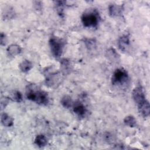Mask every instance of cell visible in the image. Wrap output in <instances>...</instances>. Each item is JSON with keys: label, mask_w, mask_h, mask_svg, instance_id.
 Wrapping results in <instances>:
<instances>
[{"label": "cell", "mask_w": 150, "mask_h": 150, "mask_svg": "<svg viewBox=\"0 0 150 150\" xmlns=\"http://www.w3.org/2000/svg\"><path fill=\"white\" fill-rule=\"evenodd\" d=\"M26 97L28 100L40 105H45L49 103L47 93L41 90H29L26 93Z\"/></svg>", "instance_id": "1"}, {"label": "cell", "mask_w": 150, "mask_h": 150, "mask_svg": "<svg viewBox=\"0 0 150 150\" xmlns=\"http://www.w3.org/2000/svg\"><path fill=\"white\" fill-rule=\"evenodd\" d=\"M52 54L55 57H59L62 53L64 47V42L62 39L57 37H52L49 42Z\"/></svg>", "instance_id": "2"}, {"label": "cell", "mask_w": 150, "mask_h": 150, "mask_svg": "<svg viewBox=\"0 0 150 150\" xmlns=\"http://www.w3.org/2000/svg\"><path fill=\"white\" fill-rule=\"evenodd\" d=\"M81 22L87 28H94L98 23V13L94 12L84 13L81 16Z\"/></svg>", "instance_id": "3"}, {"label": "cell", "mask_w": 150, "mask_h": 150, "mask_svg": "<svg viewBox=\"0 0 150 150\" xmlns=\"http://www.w3.org/2000/svg\"><path fill=\"white\" fill-rule=\"evenodd\" d=\"M128 78V73L125 70L122 68L117 69L112 74L111 79L112 84L114 85L122 84L127 81Z\"/></svg>", "instance_id": "4"}, {"label": "cell", "mask_w": 150, "mask_h": 150, "mask_svg": "<svg viewBox=\"0 0 150 150\" xmlns=\"http://www.w3.org/2000/svg\"><path fill=\"white\" fill-rule=\"evenodd\" d=\"M132 97L137 105L142 103L146 100L145 96L144 93L143 89L140 86L136 87L132 90Z\"/></svg>", "instance_id": "5"}, {"label": "cell", "mask_w": 150, "mask_h": 150, "mask_svg": "<svg viewBox=\"0 0 150 150\" xmlns=\"http://www.w3.org/2000/svg\"><path fill=\"white\" fill-rule=\"evenodd\" d=\"M129 38L128 35H123L121 36L118 40V46L120 50L125 52L129 46Z\"/></svg>", "instance_id": "6"}, {"label": "cell", "mask_w": 150, "mask_h": 150, "mask_svg": "<svg viewBox=\"0 0 150 150\" xmlns=\"http://www.w3.org/2000/svg\"><path fill=\"white\" fill-rule=\"evenodd\" d=\"M73 110L74 112L79 117H83L86 112V108L85 106L80 101L73 103Z\"/></svg>", "instance_id": "7"}, {"label": "cell", "mask_w": 150, "mask_h": 150, "mask_svg": "<svg viewBox=\"0 0 150 150\" xmlns=\"http://www.w3.org/2000/svg\"><path fill=\"white\" fill-rule=\"evenodd\" d=\"M139 113L144 117H147L150 113V105L148 100H145L142 103L137 105Z\"/></svg>", "instance_id": "8"}, {"label": "cell", "mask_w": 150, "mask_h": 150, "mask_svg": "<svg viewBox=\"0 0 150 150\" xmlns=\"http://www.w3.org/2000/svg\"><path fill=\"white\" fill-rule=\"evenodd\" d=\"M122 12V7L121 5L116 4H111L109 6L108 12L111 16H118L121 15Z\"/></svg>", "instance_id": "9"}, {"label": "cell", "mask_w": 150, "mask_h": 150, "mask_svg": "<svg viewBox=\"0 0 150 150\" xmlns=\"http://www.w3.org/2000/svg\"><path fill=\"white\" fill-rule=\"evenodd\" d=\"M6 50L9 55L11 56H15L21 52L22 49L19 45L12 44L8 47Z\"/></svg>", "instance_id": "10"}, {"label": "cell", "mask_w": 150, "mask_h": 150, "mask_svg": "<svg viewBox=\"0 0 150 150\" xmlns=\"http://www.w3.org/2000/svg\"><path fill=\"white\" fill-rule=\"evenodd\" d=\"M1 123L5 127H11L13 124V120L6 113H2L1 117Z\"/></svg>", "instance_id": "11"}, {"label": "cell", "mask_w": 150, "mask_h": 150, "mask_svg": "<svg viewBox=\"0 0 150 150\" xmlns=\"http://www.w3.org/2000/svg\"><path fill=\"white\" fill-rule=\"evenodd\" d=\"M47 139L44 135L40 134L36 137L35 139V144L39 147H43L47 144Z\"/></svg>", "instance_id": "12"}, {"label": "cell", "mask_w": 150, "mask_h": 150, "mask_svg": "<svg viewBox=\"0 0 150 150\" xmlns=\"http://www.w3.org/2000/svg\"><path fill=\"white\" fill-rule=\"evenodd\" d=\"M32 63L28 60H25L22 61L19 65V67L20 70L24 73L29 71L32 68Z\"/></svg>", "instance_id": "13"}, {"label": "cell", "mask_w": 150, "mask_h": 150, "mask_svg": "<svg viewBox=\"0 0 150 150\" xmlns=\"http://www.w3.org/2000/svg\"><path fill=\"white\" fill-rule=\"evenodd\" d=\"M60 102H61L62 105L66 108H69L71 107L73 104V102L71 97L68 96H63Z\"/></svg>", "instance_id": "14"}, {"label": "cell", "mask_w": 150, "mask_h": 150, "mask_svg": "<svg viewBox=\"0 0 150 150\" xmlns=\"http://www.w3.org/2000/svg\"><path fill=\"white\" fill-rule=\"evenodd\" d=\"M124 124L131 128L135 127L137 125V120L132 115H128L124 119Z\"/></svg>", "instance_id": "15"}, {"label": "cell", "mask_w": 150, "mask_h": 150, "mask_svg": "<svg viewBox=\"0 0 150 150\" xmlns=\"http://www.w3.org/2000/svg\"><path fill=\"white\" fill-rule=\"evenodd\" d=\"M54 2L56 3V9H57V11L59 15H62L63 11V6L66 2L62 1H55Z\"/></svg>", "instance_id": "16"}, {"label": "cell", "mask_w": 150, "mask_h": 150, "mask_svg": "<svg viewBox=\"0 0 150 150\" xmlns=\"http://www.w3.org/2000/svg\"><path fill=\"white\" fill-rule=\"evenodd\" d=\"M12 98L13 101L19 103L22 100V94L18 91H15L12 96Z\"/></svg>", "instance_id": "17"}, {"label": "cell", "mask_w": 150, "mask_h": 150, "mask_svg": "<svg viewBox=\"0 0 150 150\" xmlns=\"http://www.w3.org/2000/svg\"><path fill=\"white\" fill-rule=\"evenodd\" d=\"M108 53V56L109 58H111L112 60L114 59H117L118 57V54L117 53V52H115V50H114L113 49H110L108 50L107 52Z\"/></svg>", "instance_id": "18"}, {"label": "cell", "mask_w": 150, "mask_h": 150, "mask_svg": "<svg viewBox=\"0 0 150 150\" xmlns=\"http://www.w3.org/2000/svg\"><path fill=\"white\" fill-rule=\"evenodd\" d=\"M70 64L68 60H67L66 59H63L62 61V64H61V66L62 67V70L63 71H68V69L69 67Z\"/></svg>", "instance_id": "19"}, {"label": "cell", "mask_w": 150, "mask_h": 150, "mask_svg": "<svg viewBox=\"0 0 150 150\" xmlns=\"http://www.w3.org/2000/svg\"><path fill=\"white\" fill-rule=\"evenodd\" d=\"M0 39H1V45H5V42H6V36H5V35L3 32L1 33Z\"/></svg>", "instance_id": "20"}]
</instances>
